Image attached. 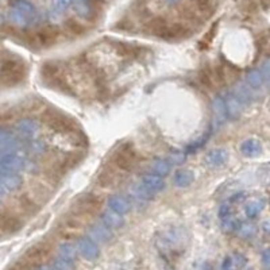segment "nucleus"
Returning a JSON list of instances; mask_svg holds the SVG:
<instances>
[{
    "instance_id": "13",
    "label": "nucleus",
    "mask_w": 270,
    "mask_h": 270,
    "mask_svg": "<svg viewBox=\"0 0 270 270\" xmlns=\"http://www.w3.org/2000/svg\"><path fill=\"white\" fill-rule=\"evenodd\" d=\"M241 151H242L243 156L246 157H257L261 154L262 151V145L258 139L255 138H248V139L243 140L242 145H241Z\"/></svg>"
},
{
    "instance_id": "7",
    "label": "nucleus",
    "mask_w": 270,
    "mask_h": 270,
    "mask_svg": "<svg viewBox=\"0 0 270 270\" xmlns=\"http://www.w3.org/2000/svg\"><path fill=\"white\" fill-rule=\"evenodd\" d=\"M140 184L153 194L161 192L162 189L165 188V181H163V178L160 177V176H157V174H154V173L151 172L145 173V174L142 176Z\"/></svg>"
},
{
    "instance_id": "16",
    "label": "nucleus",
    "mask_w": 270,
    "mask_h": 270,
    "mask_svg": "<svg viewBox=\"0 0 270 270\" xmlns=\"http://www.w3.org/2000/svg\"><path fill=\"white\" fill-rule=\"evenodd\" d=\"M172 165L170 162L167 161L166 158H157L151 162V173H154L160 177H166L167 174L170 173Z\"/></svg>"
},
{
    "instance_id": "15",
    "label": "nucleus",
    "mask_w": 270,
    "mask_h": 270,
    "mask_svg": "<svg viewBox=\"0 0 270 270\" xmlns=\"http://www.w3.org/2000/svg\"><path fill=\"white\" fill-rule=\"evenodd\" d=\"M265 208V200L264 199H254L250 200L247 204L244 205V216L253 220L257 216L262 212Z\"/></svg>"
},
{
    "instance_id": "17",
    "label": "nucleus",
    "mask_w": 270,
    "mask_h": 270,
    "mask_svg": "<svg viewBox=\"0 0 270 270\" xmlns=\"http://www.w3.org/2000/svg\"><path fill=\"white\" fill-rule=\"evenodd\" d=\"M12 8L22 12L23 15L28 16L32 21H34L35 16H37L35 7H34L30 1H27V0H14V1H12Z\"/></svg>"
},
{
    "instance_id": "30",
    "label": "nucleus",
    "mask_w": 270,
    "mask_h": 270,
    "mask_svg": "<svg viewBox=\"0 0 270 270\" xmlns=\"http://www.w3.org/2000/svg\"><path fill=\"white\" fill-rule=\"evenodd\" d=\"M244 200H246V193L244 192H239V193L234 194L231 199H230V201L231 203H242Z\"/></svg>"
},
{
    "instance_id": "35",
    "label": "nucleus",
    "mask_w": 270,
    "mask_h": 270,
    "mask_svg": "<svg viewBox=\"0 0 270 270\" xmlns=\"http://www.w3.org/2000/svg\"><path fill=\"white\" fill-rule=\"evenodd\" d=\"M0 22H1V18H0Z\"/></svg>"
},
{
    "instance_id": "4",
    "label": "nucleus",
    "mask_w": 270,
    "mask_h": 270,
    "mask_svg": "<svg viewBox=\"0 0 270 270\" xmlns=\"http://www.w3.org/2000/svg\"><path fill=\"white\" fill-rule=\"evenodd\" d=\"M22 184H23V178L18 173L0 172V185L4 188L7 193L18 190L22 187Z\"/></svg>"
},
{
    "instance_id": "27",
    "label": "nucleus",
    "mask_w": 270,
    "mask_h": 270,
    "mask_svg": "<svg viewBox=\"0 0 270 270\" xmlns=\"http://www.w3.org/2000/svg\"><path fill=\"white\" fill-rule=\"evenodd\" d=\"M73 3V0H54V7L58 12H64L69 8Z\"/></svg>"
},
{
    "instance_id": "20",
    "label": "nucleus",
    "mask_w": 270,
    "mask_h": 270,
    "mask_svg": "<svg viewBox=\"0 0 270 270\" xmlns=\"http://www.w3.org/2000/svg\"><path fill=\"white\" fill-rule=\"evenodd\" d=\"M10 19L11 22L14 23V25H16L18 27H28L32 25V19H30L28 16L23 15L22 12H19V11L16 10H11L10 12Z\"/></svg>"
},
{
    "instance_id": "32",
    "label": "nucleus",
    "mask_w": 270,
    "mask_h": 270,
    "mask_svg": "<svg viewBox=\"0 0 270 270\" xmlns=\"http://www.w3.org/2000/svg\"><path fill=\"white\" fill-rule=\"evenodd\" d=\"M262 262H264L265 268H269V262H270L269 250H265L264 253H262Z\"/></svg>"
},
{
    "instance_id": "6",
    "label": "nucleus",
    "mask_w": 270,
    "mask_h": 270,
    "mask_svg": "<svg viewBox=\"0 0 270 270\" xmlns=\"http://www.w3.org/2000/svg\"><path fill=\"white\" fill-rule=\"evenodd\" d=\"M205 163L210 167H220L223 166L227 161H228V151L226 149H212L207 153L204 158Z\"/></svg>"
},
{
    "instance_id": "23",
    "label": "nucleus",
    "mask_w": 270,
    "mask_h": 270,
    "mask_svg": "<svg viewBox=\"0 0 270 270\" xmlns=\"http://www.w3.org/2000/svg\"><path fill=\"white\" fill-rule=\"evenodd\" d=\"M134 199L139 200V201H149V200L153 199V196L154 194L151 193V192H149L147 189L142 185V184H136V185H134Z\"/></svg>"
},
{
    "instance_id": "22",
    "label": "nucleus",
    "mask_w": 270,
    "mask_h": 270,
    "mask_svg": "<svg viewBox=\"0 0 270 270\" xmlns=\"http://www.w3.org/2000/svg\"><path fill=\"white\" fill-rule=\"evenodd\" d=\"M238 224H239V220L235 219V216L230 215L224 217V219H221L220 220V226L221 230L227 234H231V232H235L238 228Z\"/></svg>"
},
{
    "instance_id": "12",
    "label": "nucleus",
    "mask_w": 270,
    "mask_h": 270,
    "mask_svg": "<svg viewBox=\"0 0 270 270\" xmlns=\"http://www.w3.org/2000/svg\"><path fill=\"white\" fill-rule=\"evenodd\" d=\"M102 223L104 226H107L109 230H116L124 226V219L122 215H118L112 211L107 210L106 212H103Z\"/></svg>"
},
{
    "instance_id": "28",
    "label": "nucleus",
    "mask_w": 270,
    "mask_h": 270,
    "mask_svg": "<svg viewBox=\"0 0 270 270\" xmlns=\"http://www.w3.org/2000/svg\"><path fill=\"white\" fill-rule=\"evenodd\" d=\"M232 215V208L231 205L227 204V203H224V204L220 205V208H219V211H217V216H219V219H224V217H227V216Z\"/></svg>"
},
{
    "instance_id": "8",
    "label": "nucleus",
    "mask_w": 270,
    "mask_h": 270,
    "mask_svg": "<svg viewBox=\"0 0 270 270\" xmlns=\"http://www.w3.org/2000/svg\"><path fill=\"white\" fill-rule=\"evenodd\" d=\"M15 130L16 133L21 135V136H23V138H32V136H35V134L38 133L39 124H38V122H35L34 119H21V120L16 123Z\"/></svg>"
},
{
    "instance_id": "18",
    "label": "nucleus",
    "mask_w": 270,
    "mask_h": 270,
    "mask_svg": "<svg viewBox=\"0 0 270 270\" xmlns=\"http://www.w3.org/2000/svg\"><path fill=\"white\" fill-rule=\"evenodd\" d=\"M264 76H262L259 69L250 70L247 75H246V85L253 88V89L261 88V86L264 85Z\"/></svg>"
},
{
    "instance_id": "19",
    "label": "nucleus",
    "mask_w": 270,
    "mask_h": 270,
    "mask_svg": "<svg viewBox=\"0 0 270 270\" xmlns=\"http://www.w3.org/2000/svg\"><path fill=\"white\" fill-rule=\"evenodd\" d=\"M255 231H257V228H255L253 223H250V221H239L235 232H238V235L243 238V239H250V238L254 237Z\"/></svg>"
},
{
    "instance_id": "24",
    "label": "nucleus",
    "mask_w": 270,
    "mask_h": 270,
    "mask_svg": "<svg viewBox=\"0 0 270 270\" xmlns=\"http://www.w3.org/2000/svg\"><path fill=\"white\" fill-rule=\"evenodd\" d=\"M52 270H75V262L57 257L52 264Z\"/></svg>"
},
{
    "instance_id": "33",
    "label": "nucleus",
    "mask_w": 270,
    "mask_h": 270,
    "mask_svg": "<svg viewBox=\"0 0 270 270\" xmlns=\"http://www.w3.org/2000/svg\"><path fill=\"white\" fill-rule=\"evenodd\" d=\"M37 270H52V268H49V266H45V265H43V266H39Z\"/></svg>"
},
{
    "instance_id": "1",
    "label": "nucleus",
    "mask_w": 270,
    "mask_h": 270,
    "mask_svg": "<svg viewBox=\"0 0 270 270\" xmlns=\"http://www.w3.org/2000/svg\"><path fill=\"white\" fill-rule=\"evenodd\" d=\"M26 167V158L19 153H5L0 157V172L18 173Z\"/></svg>"
},
{
    "instance_id": "10",
    "label": "nucleus",
    "mask_w": 270,
    "mask_h": 270,
    "mask_svg": "<svg viewBox=\"0 0 270 270\" xmlns=\"http://www.w3.org/2000/svg\"><path fill=\"white\" fill-rule=\"evenodd\" d=\"M212 113H214V129H219L221 124L226 122V106L224 99L221 96H216L212 102Z\"/></svg>"
},
{
    "instance_id": "5",
    "label": "nucleus",
    "mask_w": 270,
    "mask_h": 270,
    "mask_svg": "<svg viewBox=\"0 0 270 270\" xmlns=\"http://www.w3.org/2000/svg\"><path fill=\"white\" fill-rule=\"evenodd\" d=\"M89 238L95 243H107L113 238L112 230H109L103 223H96L89 228Z\"/></svg>"
},
{
    "instance_id": "34",
    "label": "nucleus",
    "mask_w": 270,
    "mask_h": 270,
    "mask_svg": "<svg viewBox=\"0 0 270 270\" xmlns=\"http://www.w3.org/2000/svg\"><path fill=\"white\" fill-rule=\"evenodd\" d=\"M165 1H166L167 4H176L178 0H165Z\"/></svg>"
},
{
    "instance_id": "9",
    "label": "nucleus",
    "mask_w": 270,
    "mask_h": 270,
    "mask_svg": "<svg viewBox=\"0 0 270 270\" xmlns=\"http://www.w3.org/2000/svg\"><path fill=\"white\" fill-rule=\"evenodd\" d=\"M107 207L109 211H112L115 214L122 216L126 215L131 210V205H130L129 200L123 197V196H118V194H113L111 197H108Z\"/></svg>"
},
{
    "instance_id": "11",
    "label": "nucleus",
    "mask_w": 270,
    "mask_h": 270,
    "mask_svg": "<svg viewBox=\"0 0 270 270\" xmlns=\"http://www.w3.org/2000/svg\"><path fill=\"white\" fill-rule=\"evenodd\" d=\"M224 106H226V115L228 119H237L243 108V104L234 95V92H230L227 95L226 99H224Z\"/></svg>"
},
{
    "instance_id": "14",
    "label": "nucleus",
    "mask_w": 270,
    "mask_h": 270,
    "mask_svg": "<svg viewBox=\"0 0 270 270\" xmlns=\"http://www.w3.org/2000/svg\"><path fill=\"white\" fill-rule=\"evenodd\" d=\"M194 181V174L193 172H190L188 169H181L174 173V177H173V183L178 188H187L189 185H192Z\"/></svg>"
},
{
    "instance_id": "29",
    "label": "nucleus",
    "mask_w": 270,
    "mask_h": 270,
    "mask_svg": "<svg viewBox=\"0 0 270 270\" xmlns=\"http://www.w3.org/2000/svg\"><path fill=\"white\" fill-rule=\"evenodd\" d=\"M232 262H234V265H237L239 269H242V268H244V266H246V262H247V261H246V258L243 257L242 254L238 253V254H235V257L232 258Z\"/></svg>"
},
{
    "instance_id": "25",
    "label": "nucleus",
    "mask_w": 270,
    "mask_h": 270,
    "mask_svg": "<svg viewBox=\"0 0 270 270\" xmlns=\"http://www.w3.org/2000/svg\"><path fill=\"white\" fill-rule=\"evenodd\" d=\"M76 10L80 14L81 16H86L88 12L91 11V7H89V0H75Z\"/></svg>"
},
{
    "instance_id": "26",
    "label": "nucleus",
    "mask_w": 270,
    "mask_h": 270,
    "mask_svg": "<svg viewBox=\"0 0 270 270\" xmlns=\"http://www.w3.org/2000/svg\"><path fill=\"white\" fill-rule=\"evenodd\" d=\"M167 161L170 162V165H178V163H183V162L185 161V154H184V151H178V150L172 151Z\"/></svg>"
},
{
    "instance_id": "31",
    "label": "nucleus",
    "mask_w": 270,
    "mask_h": 270,
    "mask_svg": "<svg viewBox=\"0 0 270 270\" xmlns=\"http://www.w3.org/2000/svg\"><path fill=\"white\" fill-rule=\"evenodd\" d=\"M232 265H234V262H232V257H226L224 261H223V265H221V269L230 270L232 268Z\"/></svg>"
},
{
    "instance_id": "21",
    "label": "nucleus",
    "mask_w": 270,
    "mask_h": 270,
    "mask_svg": "<svg viewBox=\"0 0 270 270\" xmlns=\"http://www.w3.org/2000/svg\"><path fill=\"white\" fill-rule=\"evenodd\" d=\"M58 254L61 258L68 259V261H72L75 262L76 255H77V251H76V247L72 244V243H61L58 247Z\"/></svg>"
},
{
    "instance_id": "3",
    "label": "nucleus",
    "mask_w": 270,
    "mask_h": 270,
    "mask_svg": "<svg viewBox=\"0 0 270 270\" xmlns=\"http://www.w3.org/2000/svg\"><path fill=\"white\" fill-rule=\"evenodd\" d=\"M22 143L16 139L15 135L4 129H0V150L5 153H19Z\"/></svg>"
},
{
    "instance_id": "2",
    "label": "nucleus",
    "mask_w": 270,
    "mask_h": 270,
    "mask_svg": "<svg viewBox=\"0 0 270 270\" xmlns=\"http://www.w3.org/2000/svg\"><path fill=\"white\" fill-rule=\"evenodd\" d=\"M77 251L81 254L82 258L88 259V261H95L100 254L97 243L92 241L91 238L82 237L77 241Z\"/></svg>"
}]
</instances>
